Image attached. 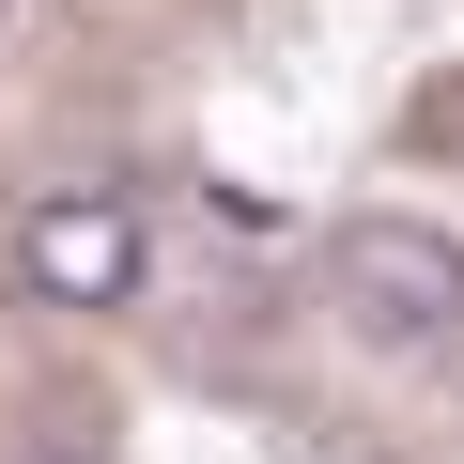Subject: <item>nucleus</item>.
<instances>
[{
	"label": "nucleus",
	"mask_w": 464,
	"mask_h": 464,
	"mask_svg": "<svg viewBox=\"0 0 464 464\" xmlns=\"http://www.w3.org/2000/svg\"><path fill=\"white\" fill-rule=\"evenodd\" d=\"M341 295H356V325L372 341H449V310H464V248L449 232H418V217H356L341 232Z\"/></svg>",
	"instance_id": "f257e3e1"
},
{
	"label": "nucleus",
	"mask_w": 464,
	"mask_h": 464,
	"mask_svg": "<svg viewBox=\"0 0 464 464\" xmlns=\"http://www.w3.org/2000/svg\"><path fill=\"white\" fill-rule=\"evenodd\" d=\"M16 279H32L47 310H124V295H140V217L93 201V186L32 201V217H16Z\"/></svg>",
	"instance_id": "f03ea898"
},
{
	"label": "nucleus",
	"mask_w": 464,
	"mask_h": 464,
	"mask_svg": "<svg viewBox=\"0 0 464 464\" xmlns=\"http://www.w3.org/2000/svg\"><path fill=\"white\" fill-rule=\"evenodd\" d=\"M16 464H93V433H32V449H16Z\"/></svg>",
	"instance_id": "7ed1b4c3"
}]
</instances>
